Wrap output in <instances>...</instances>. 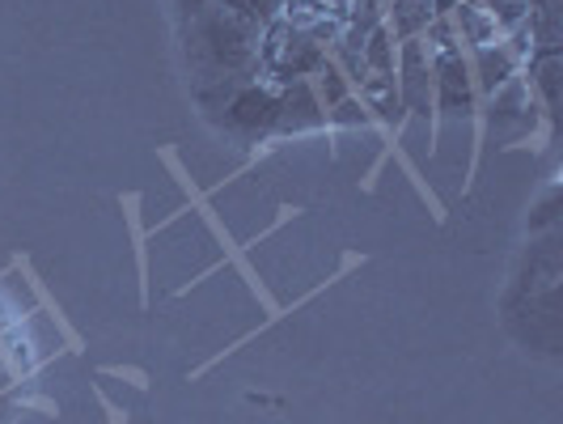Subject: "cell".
Here are the masks:
<instances>
[{"mask_svg": "<svg viewBox=\"0 0 563 424\" xmlns=\"http://www.w3.org/2000/svg\"><path fill=\"white\" fill-rule=\"evenodd\" d=\"M267 26L272 22H263L238 0H199L196 9L178 13V47L203 115H212L229 94L263 77L258 52Z\"/></svg>", "mask_w": 563, "mask_h": 424, "instance_id": "obj_1", "label": "cell"}, {"mask_svg": "<svg viewBox=\"0 0 563 424\" xmlns=\"http://www.w3.org/2000/svg\"><path fill=\"white\" fill-rule=\"evenodd\" d=\"M339 22L310 13V9H292L284 4V13L267 26L263 34V52H258V68L263 77H272L276 85L301 81L310 73L327 68V52L335 47Z\"/></svg>", "mask_w": 563, "mask_h": 424, "instance_id": "obj_2", "label": "cell"}, {"mask_svg": "<svg viewBox=\"0 0 563 424\" xmlns=\"http://www.w3.org/2000/svg\"><path fill=\"white\" fill-rule=\"evenodd\" d=\"M276 98H280V85L276 81H251L242 85L238 94H229L217 111L208 115L217 128H225L229 137H242V141H263L276 132Z\"/></svg>", "mask_w": 563, "mask_h": 424, "instance_id": "obj_3", "label": "cell"}, {"mask_svg": "<svg viewBox=\"0 0 563 424\" xmlns=\"http://www.w3.org/2000/svg\"><path fill=\"white\" fill-rule=\"evenodd\" d=\"M437 85H441V107H445V115H462L471 107V77H466V64H462L453 43H445L437 52Z\"/></svg>", "mask_w": 563, "mask_h": 424, "instance_id": "obj_4", "label": "cell"}, {"mask_svg": "<svg viewBox=\"0 0 563 424\" xmlns=\"http://www.w3.org/2000/svg\"><path fill=\"white\" fill-rule=\"evenodd\" d=\"M318 119H322V115H318V102H313L310 85L306 81L280 85V98H276V132H306ZM276 132H272V137H276Z\"/></svg>", "mask_w": 563, "mask_h": 424, "instance_id": "obj_5", "label": "cell"}, {"mask_svg": "<svg viewBox=\"0 0 563 424\" xmlns=\"http://www.w3.org/2000/svg\"><path fill=\"white\" fill-rule=\"evenodd\" d=\"M402 98L411 111H428V56L420 39H407L402 47Z\"/></svg>", "mask_w": 563, "mask_h": 424, "instance_id": "obj_6", "label": "cell"}, {"mask_svg": "<svg viewBox=\"0 0 563 424\" xmlns=\"http://www.w3.org/2000/svg\"><path fill=\"white\" fill-rule=\"evenodd\" d=\"M530 30H534L538 56L542 52H560L563 43V0H530Z\"/></svg>", "mask_w": 563, "mask_h": 424, "instance_id": "obj_7", "label": "cell"}, {"mask_svg": "<svg viewBox=\"0 0 563 424\" xmlns=\"http://www.w3.org/2000/svg\"><path fill=\"white\" fill-rule=\"evenodd\" d=\"M530 77H534L538 94H542V107H547V115L555 119V115H560V81H563L560 52H542V56H534V64H530Z\"/></svg>", "mask_w": 563, "mask_h": 424, "instance_id": "obj_8", "label": "cell"}, {"mask_svg": "<svg viewBox=\"0 0 563 424\" xmlns=\"http://www.w3.org/2000/svg\"><path fill=\"white\" fill-rule=\"evenodd\" d=\"M292 9H310V13H322V18H331V22H347L352 13H386L390 9V0H288Z\"/></svg>", "mask_w": 563, "mask_h": 424, "instance_id": "obj_9", "label": "cell"}, {"mask_svg": "<svg viewBox=\"0 0 563 424\" xmlns=\"http://www.w3.org/2000/svg\"><path fill=\"white\" fill-rule=\"evenodd\" d=\"M390 13H395L398 39H416L420 30L432 26V18H437V0H390Z\"/></svg>", "mask_w": 563, "mask_h": 424, "instance_id": "obj_10", "label": "cell"}, {"mask_svg": "<svg viewBox=\"0 0 563 424\" xmlns=\"http://www.w3.org/2000/svg\"><path fill=\"white\" fill-rule=\"evenodd\" d=\"M457 22H462V30H466V39L479 43V47L496 43V34H500L496 18H492L483 4H475V0H457Z\"/></svg>", "mask_w": 563, "mask_h": 424, "instance_id": "obj_11", "label": "cell"}, {"mask_svg": "<svg viewBox=\"0 0 563 424\" xmlns=\"http://www.w3.org/2000/svg\"><path fill=\"white\" fill-rule=\"evenodd\" d=\"M479 73H483V85L487 89H500V85L508 81V73H512V56H508V47H479Z\"/></svg>", "mask_w": 563, "mask_h": 424, "instance_id": "obj_12", "label": "cell"}, {"mask_svg": "<svg viewBox=\"0 0 563 424\" xmlns=\"http://www.w3.org/2000/svg\"><path fill=\"white\" fill-rule=\"evenodd\" d=\"M365 68H377L382 77L390 73V34H386V26H377L373 34H368V43H365Z\"/></svg>", "mask_w": 563, "mask_h": 424, "instance_id": "obj_13", "label": "cell"}, {"mask_svg": "<svg viewBox=\"0 0 563 424\" xmlns=\"http://www.w3.org/2000/svg\"><path fill=\"white\" fill-rule=\"evenodd\" d=\"M492 18H496V26L505 30V26H517L521 18H526V9H530V0H487L483 4Z\"/></svg>", "mask_w": 563, "mask_h": 424, "instance_id": "obj_14", "label": "cell"}, {"mask_svg": "<svg viewBox=\"0 0 563 424\" xmlns=\"http://www.w3.org/2000/svg\"><path fill=\"white\" fill-rule=\"evenodd\" d=\"M555 204H560V192L551 187L547 196H542V204H538V213L530 217V229H547V226H555Z\"/></svg>", "mask_w": 563, "mask_h": 424, "instance_id": "obj_15", "label": "cell"}, {"mask_svg": "<svg viewBox=\"0 0 563 424\" xmlns=\"http://www.w3.org/2000/svg\"><path fill=\"white\" fill-rule=\"evenodd\" d=\"M339 123H365V111L356 107V102H339Z\"/></svg>", "mask_w": 563, "mask_h": 424, "instance_id": "obj_16", "label": "cell"}, {"mask_svg": "<svg viewBox=\"0 0 563 424\" xmlns=\"http://www.w3.org/2000/svg\"><path fill=\"white\" fill-rule=\"evenodd\" d=\"M13 382V369H9V361H4V352H0V391Z\"/></svg>", "mask_w": 563, "mask_h": 424, "instance_id": "obj_17", "label": "cell"}, {"mask_svg": "<svg viewBox=\"0 0 563 424\" xmlns=\"http://www.w3.org/2000/svg\"><path fill=\"white\" fill-rule=\"evenodd\" d=\"M441 4H457V0H441Z\"/></svg>", "mask_w": 563, "mask_h": 424, "instance_id": "obj_18", "label": "cell"}]
</instances>
